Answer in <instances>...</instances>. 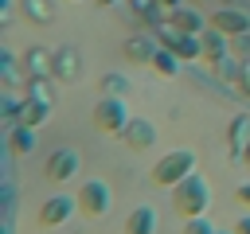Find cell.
Listing matches in <instances>:
<instances>
[{
  "label": "cell",
  "instance_id": "obj_1",
  "mask_svg": "<svg viewBox=\"0 0 250 234\" xmlns=\"http://www.w3.org/2000/svg\"><path fill=\"white\" fill-rule=\"evenodd\" d=\"M207 203H211V187H207V179L195 176V172L172 187V207H176L180 218H199V214L207 211Z\"/></svg>",
  "mask_w": 250,
  "mask_h": 234
},
{
  "label": "cell",
  "instance_id": "obj_2",
  "mask_svg": "<svg viewBox=\"0 0 250 234\" xmlns=\"http://www.w3.org/2000/svg\"><path fill=\"white\" fill-rule=\"evenodd\" d=\"M195 172V152L191 148H172L168 156H160L156 164H152V183L156 187H176L180 179H188Z\"/></svg>",
  "mask_w": 250,
  "mask_h": 234
},
{
  "label": "cell",
  "instance_id": "obj_3",
  "mask_svg": "<svg viewBox=\"0 0 250 234\" xmlns=\"http://www.w3.org/2000/svg\"><path fill=\"white\" fill-rule=\"evenodd\" d=\"M152 31H156V43H164L168 51H176L184 62H195V58H203L199 35H191V31H180V27H176V23H168V20H160Z\"/></svg>",
  "mask_w": 250,
  "mask_h": 234
},
{
  "label": "cell",
  "instance_id": "obj_4",
  "mask_svg": "<svg viewBox=\"0 0 250 234\" xmlns=\"http://www.w3.org/2000/svg\"><path fill=\"white\" fill-rule=\"evenodd\" d=\"M94 125H98L105 136H121L125 125H129L125 98H98V105H94Z\"/></svg>",
  "mask_w": 250,
  "mask_h": 234
},
{
  "label": "cell",
  "instance_id": "obj_5",
  "mask_svg": "<svg viewBox=\"0 0 250 234\" xmlns=\"http://www.w3.org/2000/svg\"><path fill=\"white\" fill-rule=\"evenodd\" d=\"M207 23H211L215 31H223L227 39H234V35H246V31H250V12L238 8V4H223V8L211 12Z\"/></svg>",
  "mask_w": 250,
  "mask_h": 234
},
{
  "label": "cell",
  "instance_id": "obj_6",
  "mask_svg": "<svg viewBox=\"0 0 250 234\" xmlns=\"http://www.w3.org/2000/svg\"><path fill=\"white\" fill-rule=\"evenodd\" d=\"M74 199H78V211H82L86 218H102V214L109 211V187H105L102 179H86Z\"/></svg>",
  "mask_w": 250,
  "mask_h": 234
},
{
  "label": "cell",
  "instance_id": "obj_7",
  "mask_svg": "<svg viewBox=\"0 0 250 234\" xmlns=\"http://www.w3.org/2000/svg\"><path fill=\"white\" fill-rule=\"evenodd\" d=\"M74 211H78V199H70V195H51V199H43V203H39L35 222H39L43 230H51V226H62Z\"/></svg>",
  "mask_w": 250,
  "mask_h": 234
},
{
  "label": "cell",
  "instance_id": "obj_8",
  "mask_svg": "<svg viewBox=\"0 0 250 234\" xmlns=\"http://www.w3.org/2000/svg\"><path fill=\"white\" fill-rule=\"evenodd\" d=\"M121 140H125V148H133V152H148V148L156 144V125L145 121V117H129Z\"/></svg>",
  "mask_w": 250,
  "mask_h": 234
},
{
  "label": "cell",
  "instance_id": "obj_9",
  "mask_svg": "<svg viewBox=\"0 0 250 234\" xmlns=\"http://www.w3.org/2000/svg\"><path fill=\"white\" fill-rule=\"evenodd\" d=\"M43 172H47L51 183H66V179L78 172V152H74V148H55V152L47 156V168H43Z\"/></svg>",
  "mask_w": 250,
  "mask_h": 234
},
{
  "label": "cell",
  "instance_id": "obj_10",
  "mask_svg": "<svg viewBox=\"0 0 250 234\" xmlns=\"http://www.w3.org/2000/svg\"><path fill=\"white\" fill-rule=\"evenodd\" d=\"M23 70H27V78H55V51L31 47L23 55Z\"/></svg>",
  "mask_w": 250,
  "mask_h": 234
},
{
  "label": "cell",
  "instance_id": "obj_11",
  "mask_svg": "<svg viewBox=\"0 0 250 234\" xmlns=\"http://www.w3.org/2000/svg\"><path fill=\"white\" fill-rule=\"evenodd\" d=\"M51 117V101H43V98H23L20 101V117H16V125H27V129H39L43 121Z\"/></svg>",
  "mask_w": 250,
  "mask_h": 234
},
{
  "label": "cell",
  "instance_id": "obj_12",
  "mask_svg": "<svg viewBox=\"0 0 250 234\" xmlns=\"http://www.w3.org/2000/svg\"><path fill=\"white\" fill-rule=\"evenodd\" d=\"M227 140H230V160H242L246 148H250V113H238L227 129Z\"/></svg>",
  "mask_w": 250,
  "mask_h": 234
},
{
  "label": "cell",
  "instance_id": "obj_13",
  "mask_svg": "<svg viewBox=\"0 0 250 234\" xmlns=\"http://www.w3.org/2000/svg\"><path fill=\"white\" fill-rule=\"evenodd\" d=\"M125 234H156V207H148V203L133 207L125 218Z\"/></svg>",
  "mask_w": 250,
  "mask_h": 234
},
{
  "label": "cell",
  "instance_id": "obj_14",
  "mask_svg": "<svg viewBox=\"0 0 250 234\" xmlns=\"http://www.w3.org/2000/svg\"><path fill=\"white\" fill-rule=\"evenodd\" d=\"M78 74H82V66H78V51H74V47H55V78L74 82Z\"/></svg>",
  "mask_w": 250,
  "mask_h": 234
},
{
  "label": "cell",
  "instance_id": "obj_15",
  "mask_svg": "<svg viewBox=\"0 0 250 234\" xmlns=\"http://www.w3.org/2000/svg\"><path fill=\"white\" fill-rule=\"evenodd\" d=\"M148 66H152L156 74H164V78H180V74H184V58H180L176 51H168L164 43L156 47V55H152V62H148Z\"/></svg>",
  "mask_w": 250,
  "mask_h": 234
},
{
  "label": "cell",
  "instance_id": "obj_16",
  "mask_svg": "<svg viewBox=\"0 0 250 234\" xmlns=\"http://www.w3.org/2000/svg\"><path fill=\"white\" fill-rule=\"evenodd\" d=\"M164 20H168V23H176L180 31H191V35H199V31H207V20H203V16L195 12V8H184V4H180L176 12H168Z\"/></svg>",
  "mask_w": 250,
  "mask_h": 234
},
{
  "label": "cell",
  "instance_id": "obj_17",
  "mask_svg": "<svg viewBox=\"0 0 250 234\" xmlns=\"http://www.w3.org/2000/svg\"><path fill=\"white\" fill-rule=\"evenodd\" d=\"M199 47H203V62H219L223 55H230V47H227V35L223 31H199Z\"/></svg>",
  "mask_w": 250,
  "mask_h": 234
},
{
  "label": "cell",
  "instance_id": "obj_18",
  "mask_svg": "<svg viewBox=\"0 0 250 234\" xmlns=\"http://www.w3.org/2000/svg\"><path fill=\"white\" fill-rule=\"evenodd\" d=\"M156 39H148V35H133L129 43H125V58L129 62H141V66H148L152 62V55H156Z\"/></svg>",
  "mask_w": 250,
  "mask_h": 234
},
{
  "label": "cell",
  "instance_id": "obj_19",
  "mask_svg": "<svg viewBox=\"0 0 250 234\" xmlns=\"http://www.w3.org/2000/svg\"><path fill=\"white\" fill-rule=\"evenodd\" d=\"M8 152H12V156H31V152H35V129L12 125V129H8Z\"/></svg>",
  "mask_w": 250,
  "mask_h": 234
},
{
  "label": "cell",
  "instance_id": "obj_20",
  "mask_svg": "<svg viewBox=\"0 0 250 234\" xmlns=\"http://www.w3.org/2000/svg\"><path fill=\"white\" fill-rule=\"evenodd\" d=\"M20 8H23V16L35 20V23H51V20H55V4H51V0H20Z\"/></svg>",
  "mask_w": 250,
  "mask_h": 234
},
{
  "label": "cell",
  "instance_id": "obj_21",
  "mask_svg": "<svg viewBox=\"0 0 250 234\" xmlns=\"http://www.w3.org/2000/svg\"><path fill=\"white\" fill-rule=\"evenodd\" d=\"M211 70H215V78H227V82H238V70H242V62H238L234 55H223L219 62H211Z\"/></svg>",
  "mask_w": 250,
  "mask_h": 234
},
{
  "label": "cell",
  "instance_id": "obj_22",
  "mask_svg": "<svg viewBox=\"0 0 250 234\" xmlns=\"http://www.w3.org/2000/svg\"><path fill=\"white\" fill-rule=\"evenodd\" d=\"M98 90H102V98H121V94H129V78L125 74H105Z\"/></svg>",
  "mask_w": 250,
  "mask_h": 234
},
{
  "label": "cell",
  "instance_id": "obj_23",
  "mask_svg": "<svg viewBox=\"0 0 250 234\" xmlns=\"http://www.w3.org/2000/svg\"><path fill=\"white\" fill-rule=\"evenodd\" d=\"M27 94H31V98L51 101V98H55V94H51V78H27Z\"/></svg>",
  "mask_w": 250,
  "mask_h": 234
},
{
  "label": "cell",
  "instance_id": "obj_24",
  "mask_svg": "<svg viewBox=\"0 0 250 234\" xmlns=\"http://www.w3.org/2000/svg\"><path fill=\"white\" fill-rule=\"evenodd\" d=\"M230 55H234L238 62H250V31H246V35H234V39H230Z\"/></svg>",
  "mask_w": 250,
  "mask_h": 234
},
{
  "label": "cell",
  "instance_id": "obj_25",
  "mask_svg": "<svg viewBox=\"0 0 250 234\" xmlns=\"http://www.w3.org/2000/svg\"><path fill=\"white\" fill-rule=\"evenodd\" d=\"M184 234H215V226L199 214V218H184Z\"/></svg>",
  "mask_w": 250,
  "mask_h": 234
},
{
  "label": "cell",
  "instance_id": "obj_26",
  "mask_svg": "<svg viewBox=\"0 0 250 234\" xmlns=\"http://www.w3.org/2000/svg\"><path fill=\"white\" fill-rule=\"evenodd\" d=\"M0 66H4L8 82H16V78H20V66H16V55H12V51H0Z\"/></svg>",
  "mask_w": 250,
  "mask_h": 234
},
{
  "label": "cell",
  "instance_id": "obj_27",
  "mask_svg": "<svg viewBox=\"0 0 250 234\" xmlns=\"http://www.w3.org/2000/svg\"><path fill=\"white\" fill-rule=\"evenodd\" d=\"M234 86H238V94L250 101V62H242V70H238V82H234Z\"/></svg>",
  "mask_w": 250,
  "mask_h": 234
},
{
  "label": "cell",
  "instance_id": "obj_28",
  "mask_svg": "<svg viewBox=\"0 0 250 234\" xmlns=\"http://www.w3.org/2000/svg\"><path fill=\"white\" fill-rule=\"evenodd\" d=\"M234 199H238L242 207H250V179H246L242 187H234Z\"/></svg>",
  "mask_w": 250,
  "mask_h": 234
},
{
  "label": "cell",
  "instance_id": "obj_29",
  "mask_svg": "<svg viewBox=\"0 0 250 234\" xmlns=\"http://www.w3.org/2000/svg\"><path fill=\"white\" fill-rule=\"evenodd\" d=\"M234 234H250V214H242V218L234 222Z\"/></svg>",
  "mask_w": 250,
  "mask_h": 234
},
{
  "label": "cell",
  "instance_id": "obj_30",
  "mask_svg": "<svg viewBox=\"0 0 250 234\" xmlns=\"http://www.w3.org/2000/svg\"><path fill=\"white\" fill-rule=\"evenodd\" d=\"M156 4H160V8H164V12H176V8H180V4H184V0H156Z\"/></svg>",
  "mask_w": 250,
  "mask_h": 234
},
{
  "label": "cell",
  "instance_id": "obj_31",
  "mask_svg": "<svg viewBox=\"0 0 250 234\" xmlns=\"http://www.w3.org/2000/svg\"><path fill=\"white\" fill-rule=\"evenodd\" d=\"M94 4H102V8H109V4H117V0H94Z\"/></svg>",
  "mask_w": 250,
  "mask_h": 234
},
{
  "label": "cell",
  "instance_id": "obj_32",
  "mask_svg": "<svg viewBox=\"0 0 250 234\" xmlns=\"http://www.w3.org/2000/svg\"><path fill=\"white\" fill-rule=\"evenodd\" d=\"M227 4H238V8H242V0H227Z\"/></svg>",
  "mask_w": 250,
  "mask_h": 234
},
{
  "label": "cell",
  "instance_id": "obj_33",
  "mask_svg": "<svg viewBox=\"0 0 250 234\" xmlns=\"http://www.w3.org/2000/svg\"><path fill=\"white\" fill-rule=\"evenodd\" d=\"M215 234H234V230H215Z\"/></svg>",
  "mask_w": 250,
  "mask_h": 234
},
{
  "label": "cell",
  "instance_id": "obj_34",
  "mask_svg": "<svg viewBox=\"0 0 250 234\" xmlns=\"http://www.w3.org/2000/svg\"><path fill=\"white\" fill-rule=\"evenodd\" d=\"M242 160H246V164H250V148H246V156H242Z\"/></svg>",
  "mask_w": 250,
  "mask_h": 234
},
{
  "label": "cell",
  "instance_id": "obj_35",
  "mask_svg": "<svg viewBox=\"0 0 250 234\" xmlns=\"http://www.w3.org/2000/svg\"><path fill=\"white\" fill-rule=\"evenodd\" d=\"M191 4H207V0H191Z\"/></svg>",
  "mask_w": 250,
  "mask_h": 234
}]
</instances>
